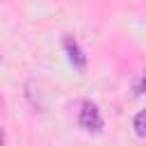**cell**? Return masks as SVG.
I'll use <instances>...</instances> for the list:
<instances>
[{
	"label": "cell",
	"mask_w": 146,
	"mask_h": 146,
	"mask_svg": "<svg viewBox=\"0 0 146 146\" xmlns=\"http://www.w3.org/2000/svg\"><path fill=\"white\" fill-rule=\"evenodd\" d=\"M64 48H66V52H68V59H71V64L82 73L84 71V66H87V57L82 55V50H80V46H78V41H73L71 36L68 39H64Z\"/></svg>",
	"instance_id": "cell-2"
},
{
	"label": "cell",
	"mask_w": 146,
	"mask_h": 146,
	"mask_svg": "<svg viewBox=\"0 0 146 146\" xmlns=\"http://www.w3.org/2000/svg\"><path fill=\"white\" fill-rule=\"evenodd\" d=\"M144 121H146V112H139L135 116V132L139 137H146V128H144Z\"/></svg>",
	"instance_id": "cell-3"
},
{
	"label": "cell",
	"mask_w": 146,
	"mask_h": 146,
	"mask_svg": "<svg viewBox=\"0 0 146 146\" xmlns=\"http://www.w3.org/2000/svg\"><path fill=\"white\" fill-rule=\"evenodd\" d=\"M78 123H80V128L87 130V132H100V128H103L100 110H98L94 103L84 100V103H82V110H80V116H78Z\"/></svg>",
	"instance_id": "cell-1"
},
{
	"label": "cell",
	"mask_w": 146,
	"mask_h": 146,
	"mask_svg": "<svg viewBox=\"0 0 146 146\" xmlns=\"http://www.w3.org/2000/svg\"><path fill=\"white\" fill-rule=\"evenodd\" d=\"M2 139H5V135H2V128H0V144H2Z\"/></svg>",
	"instance_id": "cell-4"
}]
</instances>
